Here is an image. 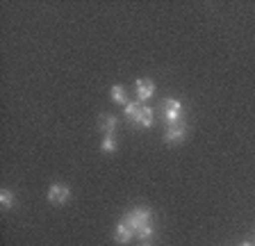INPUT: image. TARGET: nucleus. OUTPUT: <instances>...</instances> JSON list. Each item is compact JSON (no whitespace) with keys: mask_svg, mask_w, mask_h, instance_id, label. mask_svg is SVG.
<instances>
[{"mask_svg":"<svg viewBox=\"0 0 255 246\" xmlns=\"http://www.w3.org/2000/svg\"><path fill=\"white\" fill-rule=\"evenodd\" d=\"M126 224L134 230V237H139L141 242H150V237L155 235V217L153 210L146 205H137V208L126 212Z\"/></svg>","mask_w":255,"mask_h":246,"instance_id":"obj_1","label":"nucleus"},{"mask_svg":"<svg viewBox=\"0 0 255 246\" xmlns=\"http://www.w3.org/2000/svg\"><path fill=\"white\" fill-rule=\"evenodd\" d=\"M123 110H126V117L130 123H134L139 128H153L155 112L148 105H143V103H139V101H132V103H128Z\"/></svg>","mask_w":255,"mask_h":246,"instance_id":"obj_2","label":"nucleus"},{"mask_svg":"<svg viewBox=\"0 0 255 246\" xmlns=\"http://www.w3.org/2000/svg\"><path fill=\"white\" fill-rule=\"evenodd\" d=\"M159 112H162L166 128L175 125V123H182V103L178 98H164L162 105H159Z\"/></svg>","mask_w":255,"mask_h":246,"instance_id":"obj_3","label":"nucleus"},{"mask_svg":"<svg viewBox=\"0 0 255 246\" xmlns=\"http://www.w3.org/2000/svg\"><path fill=\"white\" fill-rule=\"evenodd\" d=\"M46 196L53 205H64L71 198V189H69V185H64V182H53V185L48 187Z\"/></svg>","mask_w":255,"mask_h":246,"instance_id":"obj_4","label":"nucleus"},{"mask_svg":"<svg viewBox=\"0 0 255 246\" xmlns=\"http://www.w3.org/2000/svg\"><path fill=\"white\" fill-rule=\"evenodd\" d=\"M134 94H137V101L146 105V101H150L155 96V82L150 78H139L134 82Z\"/></svg>","mask_w":255,"mask_h":246,"instance_id":"obj_5","label":"nucleus"},{"mask_svg":"<svg viewBox=\"0 0 255 246\" xmlns=\"http://www.w3.org/2000/svg\"><path fill=\"white\" fill-rule=\"evenodd\" d=\"M187 134H189V128H187V123H175V125H169L164 130V141L166 144H180V141L187 139Z\"/></svg>","mask_w":255,"mask_h":246,"instance_id":"obj_6","label":"nucleus"},{"mask_svg":"<svg viewBox=\"0 0 255 246\" xmlns=\"http://www.w3.org/2000/svg\"><path fill=\"white\" fill-rule=\"evenodd\" d=\"M132 237H134V230L126 224V219H121L117 224V228H114V242L117 244H130Z\"/></svg>","mask_w":255,"mask_h":246,"instance_id":"obj_7","label":"nucleus"},{"mask_svg":"<svg viewBox=\"0 0 255 246\" xmlns=\"http://www.w3.org/2000/svg\"><path fill=\"white\" fill-rule=\"evenodd\" d=\"M98 125H101L103 134H114L119 128V119L114 117V114H103L101 121H98Z\"/></svg>","mask_w":255,"mask_h":246,"instance_id":"obj_8","label":"nucleus"},{"mask_svg":"<svg viewBox=\"0 0 255 246\" xmlns=\"http://www.w3.org/2000/svg\"><path fill=\"white\" fill-rule=\"evenodd\" d=\"M110 98H112V103H117V105L126 107L128 105V89L123 85H114L110 89Z\"/></svg>","mask_w":255,"mask_h":246,"instance_id":"obj_9","label":"nucleus"},{"mask_svg":"<svg viewBox=\"0 0 255 246\" xmlns=\"http://www.w3.org/2000/svg\"><path fill=\"white\" fill-rule=\"evenodd\" d=\"M117 148H119V144H117V137L114 134H105L103 137V141H101V150L103 153H117Z\"/></svg>","mask_w":255,"mask_h":246,"instance_id":"obj_10","label":"nucleus"},{"mask_svg":"<svg viewBox=\"0 0 255 246\" xmlns=\"http://www.w3.org/2000/svg\"><path fill=\"white\" fill-rule=\"evenodd\" d=\"M14 203H16L14 194H11L9 189H2V192H0V205H2V210H11Z\"/></svg>","mask_w":255,"mask_h":246,"instance_id":"obj_11","label":"nucleus"},{"mask_svg":"<svg viewBox=\"0 0 255 246\" xmlns=\"http://www.w3.org/2000/svg\"><path fill=\"white\" fill-rule=\"evenodd\" d=\"M239 246H253V244H251V242H244V244H239Z\"/></svg>","mask_w":255,"mask_h":246,"instance_id":"obj_12","label":"nucleus"},{"mask_svg":"<svg viewBox=\"0 0 255 246\" xmlns=\"http://www.w3.org/2000/svg\"><path fill=\"white\" fill-rule=\"evenodd\" d=\"M141 246H150V242H143V244Z\"/></svg>","mask_w":255,"mask_h":246,"instance_id":"obj_13","label":"nucleus"}]
</instances>
